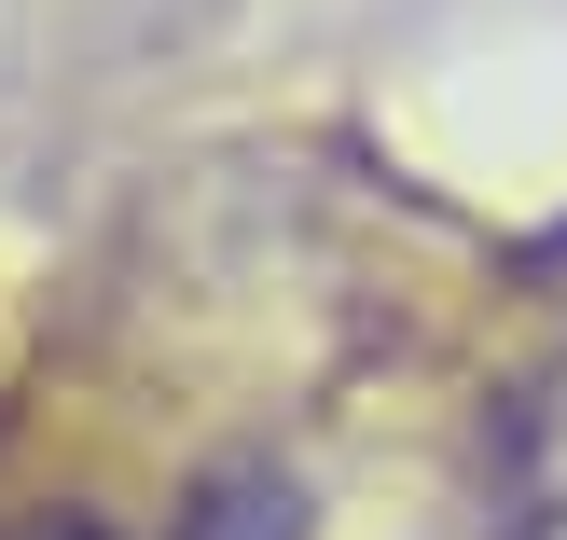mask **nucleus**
Wrapping results in <instances>:
<instances>
[{
    "label": "nucleus",
    "mask_w": 567,
    "mask_h": 540,
    "mask_svg": "<svg viewBox=\"0 0 567 540\" xmlns=\"http://www.w3.org/2000/svg\"><path fill=\"white\" fill-rule=\"evenodd\" d=\"M181 540H305V486H291L277 458H236V471H208V486H194Z\"/></svg>",
    "instance_id": "obj_2"
},
{
    "label": "nucleus",
    "mask_w": 567,
    "mask_h": 540,
    "mask_svg": "<svg viewBox=\"0 0 567 540\" xmlns=\"http://www.w3.org/2000/svg\"><path fill=\"white\" fill-rule=\"evenodd\" d=\"M14 540H97V527H14Z\"/></svg>",
    "instance_id": "obj_3"
},
{
    "label": "nucleus",
    "mask_w": 567,
    "mask_h": 540,
    "mask_svg": "<svg viewBox=\"0 0 567 540\" xmlns=\"http://www.w3.org/2000/svg\"><path fill=\"white\" fill-rule=\"evenodd\" d=\"M498 513L526 540L567 527V360H540V375L498 403Z\"/></svg>",
    "instance_id": "obj_1"
}]
</instances>
